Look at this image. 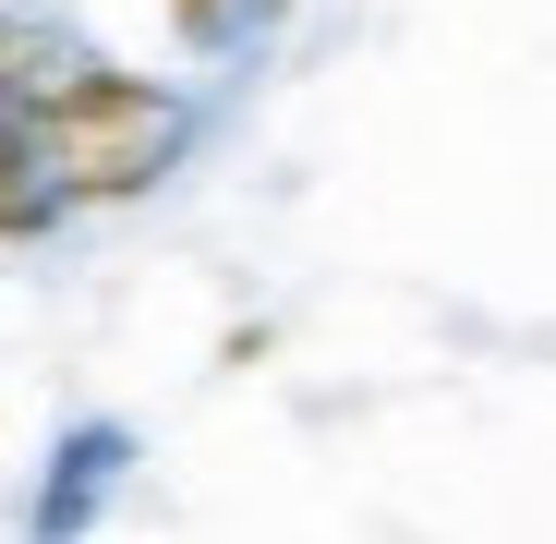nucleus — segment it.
Listing matches in <instances>:
<instances>
[{"label": "nucleus", "mask_w": 556, "mask_h": 544, "mask_svg": "<svg viewBox=\"0 0 556 544\" xmlns=\"http://www.w3.org/2000/svg\"><path fill=\"white\" fill-rule=\"evenodd\" d=\"M181 157V98H157L146 73L110 61H37L13 73V218L37 230V194L61 181V206L85 194H146Z\"/></svg>", "instance_id": "1"}, {"label": "nucleus", "mask_w": 556, "mask_h": 544, "mask_svg": "<svg viewBox=\"0 0 556 544\" xmlns=\"http://www.w3.org/2000/svg\"><path fill=\"white\" fill-rule=\"evenodd\" d=\"M122 472V423H85V435H61V472H49V496H37V520L49 532H85L98 520V484Z\"/></svg>", "instance_id": "2"}, {"label": "nucleus", "mask_w": 556, "mask_h": 544, "mask_svg": "<svg viewBox=\"0 0 556 544\" xmlns=\"http://www.w3.org/2000/svg\"><path fill=\"white\" fill-rule=\"evenodd\" d=\"M169 13H181V37H206V49H218V37L242 25V0H169Z\"/></svg>", "instance_id": "3"}]
</instances>
